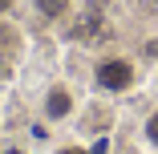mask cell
<instances>
[{
  "label": "cell",
  "instance_id": "6",
  "mask_svg": "<svg viewBox=\"0 0 158 154\" xmlns=\"http://www.w3.org/2000/svg\"><path fill=\"white\" fill-rule=\"evenodd\" d=\"M106 150H110V138H93L89 142V154H106Z\"/></svg>",
  "mask_w": 158,
  "mask_h": 154
},
{
  "label": "cell",
  "instance_id": "7",
  "mask_svg": "<svg viewBox=\"0 0 158 154\" xmlns=\"http://www.w3.org/2000/svg\"><path fill=\"white\" fill-rule=\"evenodd\" d=\"M0 154H28L20 142H0Z\"/></svg>",
  "mask_w": 158,
  "mask_h": 154
},
{
  "label": "cell",
  "instance_id": "5",
  "mask_svg": "<svg viewBox=\"0 0 158 154\" xmlns=\"http://www.w3.org/2000/svg\"><path fill=\"white\" fill-rule=\"evenodd\" d=\"M138 57H142V61H150V65H158V37H146Z\"/></svg>",
  "mask_w": 158,
  "mask_h": 154
},
{
  "label": "cell",
  "instance_id": "9",
  "mask_svg": "<svg viewBox=\"0 0 158 154\" xmlns=\"http://www.w3.org/2000/svg\"><path fill=\"white\" fill-rule=\"evenodd\" d=\"M12 8H16V0H0V16H8Z\"/></svg>",
  "mask_w": 158,
  "mask_h": 154
},
{
  "label": "cell",
  "instance_id": "1",
  "mask_svg": "<svg viewBox=\"0 0 158 154\" xmlns=\"http://www.w3.org/2000/svg\"><path fill=\"white\" fill-rule=\"evenodd\" d=\"M93 85H98L102 94H110V98H122V94H130L138 85V65L130 57H122V53L98 57V65H93Z\"/></svg>",
  "mask_w": 158,
  "mask_h": 154
},
{
  "label": "cell",
  "instance_id": "2",
  "mask_svg": "<svg viewBox=\"0 0 158 154\" xmlns=\"http://www.w3.org/2000/svg\"><path fill=\"white\" fill-rule=\"evenodd\" d=\"M73 114H77V89L69 81H49L41 89V118L49 126H65L73 122Z\"/></svg>",
  "mask_w": 158,
  "mask_h": 154
},
{
  "label": "cell",
  "instance_id": "3",
  "mask_svg": "<svg viewBox=\"0 0 158 154\" xmlns=\"http://www.w3.org/2000/svg\"><path fill=\"white\" fill-rule=\"evenodd\" d=\"M73 8V0H33V12L41 20H61V16H69Z\"/></svg>",
  "mask_w": 158,
  "mask_h": 154
},
{
  "label": "cell",
  "instance_id": "8",
  "mask_svg": "<svg viewBox=\"0 0 158 154\" xmlns=\"http://www.w3.org/2000/svg\"><path fill=\"white\" fill-rule=\"evenodd\" d=\"M53 154H89V146H57Z\"/></svg>",
  "mask_w": 158,
  "mask_h": 154
},
{
  "label": "cell",
  "instance_id": "11",
  "mask_svg": "<svg viewBox=\"0 0 158 154\" xmlns=\"http://www.w3.org/2000/svg\"><path fill=\"white\" fill-rule=\"evenodd\" d=\"M154 8H158V0H154Z\"/></svg>",
  "mask_w": 158,
  "mask_h": 154
},
{
  "label": "cell",
  "instance_id": "4",
  "mask_svg": "<svg viewBox=\"0 0 158 154\" xmlns=\"http://www.w3.org/2000/svg\"><path fill=\"white\" fill-rule=\"evenodd\" d=\"M142 138H146V146H154V150H158V106L142 118Z\"/></svg>",
  "mask_w": 158,
  "mask_h": 154
},
{
  "label": "cell",
  "instance_id": "10",
  "mask_svg": "<svg viewBox=\"0 0 158 154\" xmlns=\"http://www.w3.org/2000/svg\"><path fill=\"white\" fill-rule=\"evenodd\" d=\"M154 85H158V65H154Z\"/></svg>",
  "mask_w": 158,
  "mask_h": 154
}]
</instances>
